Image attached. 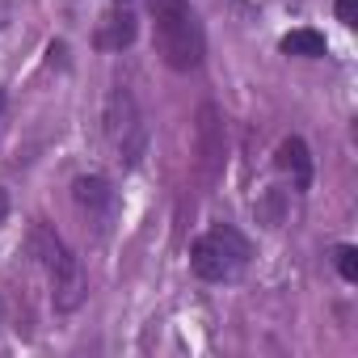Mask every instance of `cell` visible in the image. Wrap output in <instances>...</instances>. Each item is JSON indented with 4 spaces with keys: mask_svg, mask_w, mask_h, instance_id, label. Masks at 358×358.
I'll return each instance as SVG.
<instances>
[{
    "mask_svg": "<svg viewBox=\"0 0 358 358\" xmlns=\"http://www.w3.org/2000/svg\"><path fill=\"white\" fill-rule=\"evenodd\" d=\"M152 17H156V55L173 72H194L207 55V34L199 13L186 0H152Z\"/></svg>",
    "mask_w": 358,
    "mask_h": 358,
    "instance_id": "1",
    "label": "cell"
},
{
    "mask_svg": "<svg viewBox=\"0 0 358 358\" xmlns=\"http://www.w3.org/2000/svg\"><path fill=\"white\" fill-rule=\"evenodd\" d=\"M30 253L38 257V266L47 270V282H51V303L55 312H76L89 295V282H85V270H80V257L59 241V232L43 220H34L30 228Z\"/></svg>",
    "mask_w": 358,
    "mask_h": 358,
    "instance_id": "2",
    "label": "cell"
},
{
    "mask_svg": "<svg viewBox=\"0 0 358 358\" xmlns=\"http://www.w3.org/2000/svg\"><path fill=\"white\" fill-rule=\"evenodd\" d=\"M101 131L110 152L122 164H139V156L148 152V122L139 114V101L127 85H114L106 93V110H101Z\"/></svg>",
    "mask_w": 358,
    "mask_h": 358,
    "instance_id": "3",
    "label": "cell"
},
{
    "mask_svg": "<svg viewBox=\"0 0 358 358\" xmlns=\"http://www.w3.org/2000/svg\"><path fill=\"white\" fill-rule=\"evenodd\" d=\"M245 266H249V241L228 224L211 228L190 245V270L203 282H232L245 274Z\"/></svg>",
    "mask_w": 358,
    "mask_h": 358,
    "instance_id": "4",
    "label": "cell"
},
{
    "mask_svg": "<svg viewBox=\"0 0 358 358\" xmlns=\"http://www.w3.org/2000/svg\"><path fill=\"white\" fill-rule=\"evenodd\" d=\"M224 156H228V135H224V114L215 106H203L194 118V160H199V177L207 186L220 182L224 173Z\"/></svg>",
    "mask_w": 358,
    "mask_h": 358,
    "instance_id": "5",
    "label": "cell"
},
{
    "mask_svg": "<svg viewBox=\"0 0 358 358\" xmlns=\"http://www.w3.org/2000/svg\"><path fill=\"white\" fill-rule=\"evenodd\" d=\"M72 199H76L80 215L97 220V228H101V224H110L114 203H118V199H114V190H110V182H106V177H97V173L76 177V182H72Z\"/></svg>",
    "mask_w": 358,
    "mask_h": 358,
    "instance_id": "6",
    "label": "cell"
},
{
    "mask_svg": "<svg viewBox=\"0 0 358 358\" xmlns=\"http://www.w3.org/2000/svg\"><path fill=\"white\" fill-rule=\"evenodd\" d=\"M278 169L291 177V186L295 190H308L312 186V152H308V143L299 139V135H287L282 143H278Z\"/></svg>",
    "mask_w": 358,
    "mask_h": 358,
    "instance_id": "7",
    "label": "cell"
},
{
    "mask_svg": "<svg viewBox=\"0 0 358 358\" xmlns=\"http://www.w3.org/2000/svg\"><path fill=\"white\" fill-rule=\"evenodd\" d=\"M135 34H139L135 17H131L127 9H110V13L97 22V34H93V43H97L101 51H122V47H131V43H135Z\"/></svg>",
    "mask_w": 358,
    "mask_h": 358,
    "instance_id": "8",
    "label": "cell"
},
{
    "mask_svg": "<svg viewBox=\"0 0 358 358\" xmlns=\"http://www.w3.org/2000/svg\"><path fill=\"white\" fill-rule=\"evenodd\" d=\"M282 55H299V59H320L324 55V34H316V30H291V34H282Z\"/></svg>",
    "mask_w": 358,
    "mask_h": 358,
    "instance_id": "9",
    "label": "cell"
},
{
    "mask_svg": "<svg viewBox=\"0 0 358 358\" xmlns=\"http://www.w3.org/2000/svg\"><path fill=\"white\" fill-rule=\"evenodd\" d=\"M333 262H337V274H341L345 282H358V249H354V245H337Z\"/></svg>",
    "mask_w": 358,
    "mask_h": 358,
    "instance_id": "10",
    "label": "cell"
},
{
    "mask_svg": "<svg viewBox=\"0 0 358 358\" xmlns=\"http://www.w3.org/2000/svg\"><path fill=\"white\" fill-rule=\"evenodd\" d=\"M262 215H266V224H270V228H278V220H282V207H278V190H270V194H266V203H262Z\"/></svg>",
    "mask_w": 358,
    "mask_h": 358,
    "instance_id": "11",
    "label": "cell"
},
{
    "mask_svg": "<svg viewBox=\"0 0 358 358\" xmlns=\"http://www.w3.org/2000/svg\"><path fill=\"white\" fill-rule=\"evenodd\" d=\"M333 9H337V22H341V26H354V22H358V0H337Z\"/></svg>",
    "mask_w": 358,
    "mask_h": 358,
    "instance_id": "12",
    "label": "cell"
},
{
    "mask_svg": "<svg viewBox=\"0 0 358 358\" xmlns=\"http://www.w3.org/2000/svg\"><path fill=\"white\" fill-rule=\"evenodd\" d=\"M5 215H9V194L0 190V224H5Z\"/></svg>",
    "mask_w": 358,
    "mask_h": 358,
    "instance_id": "13",
    "label": "cell"
},
{
    "mask_svg": "<svg viewBox=\"0 0 358 358\" xmlns=\"http://www.w3.org/2000/svg\"><path fill=\"white\" fill-rule=\"evenodd\" d=\"M0 118H5V93H0Z\"/></svg>",
    "mask_w": 358,
    "mask_h": 358,
    "instance_id": "14",
    "label": "cell"
},
{
    "mask_svg": "<svg viewBox=\"0 0 358 358\" xmlns=\"http://www.w3.org/2000/svg\"><path fill=\"white\" fill-rule=\"evenodd\" d=\"M118 5H122V0H118Z\"/></svg>",
    "mask_w": 358,
    "mask_h": 358,
    "instance_id": "15",
    "label": "cell"
}]
</instances>
